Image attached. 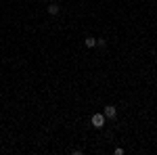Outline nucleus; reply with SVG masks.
I'll return each mask as SVG.
<instances>
[{"label": "nucleus", "instance_id": "1", "mask_svg": "<svg viewBox=\"0 0 157 155\" xmlns=\"http://www.w3.org/2000/svg\"><path fill=\"white\" fill-rule=\"evenodd\" d=\"M105 119H107V118H105L103 113H94L90 122H92V126H94V128H103V126H105Z\"/></svg>", "mask_w": 157, "mask_h": 155}, {"label": "nucleus", "instance_id": "2", "mask_svg": "<svg viewBox=\"0 0 157 155\" xmlns=\"http://www.w3.org/2000/svg\"><path fill=\"white\" fill-rule=\"evenodd\" d=\"M103 115H105V118H115V115H117V109L113 107V105H107V107H105V111H103Z\"/></svg>", "mask_w": 157, "mask_h": 155}, {"label": "nucleus", "instance_id": "3", "mask_svg": "<svg viewBox=\"0 0 157 155\" xmlns=\"http://www.w3.org/2000/svg\"><path fill=\"white\" fill-rule=\"evenodd\" d=\"M84 44H86V46H88V48H92V46H97V38H92V36H88V38H86V40H84Z\"/></svg>", "mask_w": 157, "mask_h": 155}, {"label": "nucleus", "instance_id": "4", "mask_svg": "<svg viewBox=\"0 0 157 155\" xmlns=\"http://www.w3.org/2000/svg\"><path fill=\"white\" fill-rule=\"evenodd\" d=\"M48 13H50V15H57V13H59V4H50Z\"/></svg>", "mask_w": 157, "mask_h": 155}, {"label": "nucleus", "instance_id": "5", "mask_svg": "<svg viewBox=\"0 0 157 155\" xmlns=\"http://www.w3.org/2000/svg\"><path fill=\"white\" fill-rule=\"evenodd\" d=\"M105 44H107V42H105L103 38H101V40H97V46H101V48H103V46H105Z\"/></svg>", "mask_w": 157, "mask_h": 155}]
</instances>
